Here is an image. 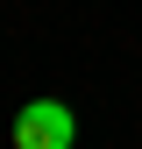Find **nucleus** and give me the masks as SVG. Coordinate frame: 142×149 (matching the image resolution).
<instances>
[{
  "label": "nucleus",
  "instance_id": "f257e3e1",
  "mask_svg": "<svg viewBox=\"0 0 142 149\" xmlns=\"http://www.w3.org/2000/svg\"><path fill=\"white\" fill-rule=\"evenodd\" d=\"M78 142V114L64 100H29L14 114V149H71Z\"/></svg>",
  "mask_w": 142,
  "mask_h": 149
}]
</instances>
